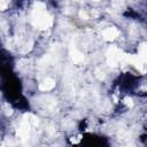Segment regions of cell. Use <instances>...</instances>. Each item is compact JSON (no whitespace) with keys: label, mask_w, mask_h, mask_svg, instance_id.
<instances>
[{"label":"cell","mask_w":147,"mask_h":147,"mask_svg":"<svg viewBox=\"0 0 147 147\" xmlns=\"http://www.w3.org/2000/svg\"><path fill=\"white\" fill-rule=\"evenodd\" d=\"M114 87L116 92L119 94H137L140 95L142 93L145 95V82L144 77L137 76L130 72L122 74L117 80L114 83Z\"/></svg>","instance_id":"cell-2"},{"label":"cell","mask_w":147,"mask_h":147,"mask_svg":"<svg viewBox=\"0 0 147 147\" xmlns=\"http://www.w3.org/2000/svg\"><path fill=\"white\" fill-rule=\"evenodd\" d=\"M14 1H15L17 5H22V3H23L24 1H26V0H14Z\"/></svg>","instance_id":"cell-4"},{"label":"cell","mask_w":147,"mask_h":147,"mask_svg":"<svg viewBox=\"0 0 147 147\" xmlns=\"http://www.w3.org/2000/svg\"><path fill=\"white\" fill-rule=\"evenodd\" d=\"M82 144H86L88 146H101V145H107V141L103 137L94 134V133H84L83 138L80 139Z\"/></svg>","instance_id":"cell-3"},{"label":"cell","mask_w":147,"mask_h":147,"mask_svg":"<svg viewBox=\"0 0 147 147\" xmlns=\"http://www.w3.org/2000/svg\"><path fill=\"white\" fill-rule=\"evenodd\" d=\"M0 90L6 100L16 109L28 110L29 103L22 93V85L13 69L0 72Z\"/></svg>","instance_id":"cell-1"}]
</instances>
